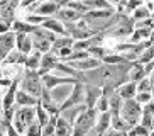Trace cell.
<instances>
[{
    "label": "cell",
    "mask_w": 154,
    "mask_h": 136,
    "mask_svg": "<svg viewBox=\"0 0 154 136\" xmlns=\"http://www.w3.org/2000/svg\"><path fill=\"white\" fill-rule=\"evenodd\" d=\"M97 118H98V114H97L95 109H86L85 112L76 119V122L73 124L71 136H88L95 129Z\"/></svg>",
    "instance_id": "obj_1"
},
{
    "label": "cell",
    "mask_w": 154,
    "mask_h": 136,
    "mask_svg": "<svg viewBox=\"0 0 154 136\" xmlns=\"http://www.w3.org/2000/svg\"><path fill=\"white\" fill-rule=\"evenodd\" d=\"M19 89L26 94H29L31 97L39 100V95L42 90V80L39 77L37 72H31V70H24L22 72V78L19 83Z\"/></svg>",
    "instance_id": "obj_2"
},
{
    "label": "cell",
    "mask_w": 154,
    "mask_h": 136,
    "mask_svg": "<svg viewBox=\"0 0 154 136\" xmlns=\"http://www.w3.org/2000/svg\"><path fill=\"white\" fill-rule=\"evenodd\" d=\"M36 122V107H17L15 105V114L12 119V126L17 133L24 136L27 126Z\"/></svg>",
    "instance_id": "obj_3"
},
{
    "label": "cell",
    "mask_w": 154,
    "mask_h": 136,
    "mask_svg": "<svg viewBox=\"0 0 154 136\" xmlns=\"http://www.w3.org/2000/svg\"><path fill=\"white\" fill-rule=\"evenodd\" d=\"M142 116V105H139L136 100H124L122 109H120V118L129 124L131 128L137 126Z\"/></svg>",
    "instance_id": "obj_4"
},
{
    "label": "cell",
    "mask_w": 154,
    "mask_h": 136,
    "mask_svg": "<svg viewBox=\"0 0 154 136\" xmlns=\"http://www.w3.org/2000/svg\"><path fill=\"white\" fill-rule=\"evenodd\" d=\"M82 104H85V85H83L82 82H76L73 85V90L69 94V97L66 99V102L59 107V112L64 111V109L75 107V105H82Z\"/></svg>",
    "instance_id": "obj_5"
},
{
    "label": "cell",
    "mask_w": 154,
    "mask_h": 136,
    "mask_svg": "<svg viewBox=\"0 0 154 136\" xmlns=\"http://www.w3.org/2000/svg\"><path fill=\"white\" fill-rule=\"evenodd\" d=\"M73 85L75 83H64V85H59V87H54V89H51L49 94H51V100H53V104L61 107V105L66 102V99L69 97L73 90Z\"/></svg>",
    "instance_id": "obj_6"
},
{
    "label": "cell",
    "mask_w": 154,
    "mask_h": 136,
    "mask_svg": "<svg viewBox=\"0 0 154 136\" xmlns=\"http://www.w3.org/2000/svg\"><path fill=\"white\" fill-rule=\"evenodd\" d=\"M42 80V87H46L48 90L54 89V87H59V85H64V83H76L75 78H68V77H63V75H58V73L51 72L44 77H41Z\"/></svg>",
    "instance_id": "obj_7"
},
{
    "label": "cell",
    "mask_w": 154,
    "mask_h": 136,
    "mask_svg": "<svg viewBox=\"0 0 154 136\" xmlns=\"http://www.w3.org/2000/svg\"><path fill=\"white\" fill-rule=\"evenodd\" d=\"M61 5H63V4L54 2V0H41L34 14H37V15H41V17H44V19L54 17L56 12L59 10V7H61Z\"/></svg>",
    "instance_id": "obj_8"
},
{
    "label": "cell",
    "mask_w": 154,
    "mask_h": 136,
    "mask_svg": "<svg viewBox=\"0 0 154 136\" xmlns=\"http://www.w3.org/2000/svg\"><path fill=\"white\" fill-rule=\"evenodd\" d=\"M15 50V34L12 31L0 34V61Z\"/></svg>",
    "instance_id": "obj_9"
},
{
    "label": "cell",
    "mask_w": 154,
    "mask_h": 136,
    "mask_svg": "<svg viewBox=\"0 0 154 136\" xmlns=\"http://www.w3.org/2000/svg\"><path fill=\"white\" fill-rule=\"evenodd\" d=\"M58 63H59L58 56H56V54H53L51 51H49V53H46V54H42L41 65H39V70H37L39 77H44V75L51 73L56 68V65H58Z\"/></svg>",
    "instance_id": "obj_10"
},
{
    "label": "cell",
    "mask_w": 154,
    "mask_h": 136,
    "mask_svg": "<svg viewBox=\"0 0 154 136\" xmlns=\"http://www.w3.org/2000/svg\"><path fill=\"white\" fill-rule=\"evenodd\" d=\"M41 27H42V29H46V31L53 32L54 36H68L64 24L61 22V21H58L56 17H48V19H44V22H42Z\"/></svg>",
    "instance_id": "obj_11"
},
{
    "label": "cell",
    "mask_w": 154,
    "mask_h": 136,
    "mask_svg": "<svg viewBox=\"0 0 154 136\" xmlns=\"http://www.w3.org/2000/svg\"><path fill=\"white\" fill-rule=\"evenodd\" d=\"M54 17L58 19V21H61V22L66 26V24L78 22L83 15H82V14H78V12H75V10H71V9H68V7H64V5H61V7H59V10L56 12Z\"/></svg>",
    "instance_id": "obj_12"
},
{
    "label": "cell",
    "mask_w": 154,
    "mask_h": 136,
    "mask_svg": "<svg viewBox=\"0 0 154 136\" xmlns=\"http://www.w3.org/2000/svg\"><path fill=\"white\" fill-rule=\"evenodd\" d=\"M86 111V105L82 104V105H75V107H69V109H64V111H61L59 112V116L64 119V121L68 122L69 126L73 128V124L76 122V119L82 116L83 112Z\"/></svg>",
    "instance_id": "obj_13"
},
{
    "label": "cell",
    "mask_w": 154,
    "mask_h": 136,
    "mask_svg": "<svg viewBox=\"0 0 154 136\" xmlns=\"http://www.w3.org/2000/svg\"><path fill=\"white\" fill-rule=\"evenodd\" d=\"M26 54L22 53H19L17 50H14L12 53H9L7 56H5L2 61H0V66H24L26 65Z\"/></svg>",
    "instance_id": "obj_14"
},
{
    "label": "cell",
    "mask_w": 154,
    "mask_h": 136,
    "mask_svg": "<svg viewBox=\"0 0 154 136\" xmlns=\"http://www.w3.org/2000/svg\"><path fill=\"white\" fill-rule=\"evenodd\" d=\"M15 34V32H14ZM15 50L22 54H31L32 53V39L31 34H15Z\"/></svg>",
    "instance_id": "obj_15"
},
{
    "label": "cell",
    "mask_w": 154,
    "mask_h": 136,
    "mask_svg": "<svg viewBox=\"0 0 154 136\" xmlns=\"http://www.w3.org/2000/svg\"><path fill=\"white\" fill-rule=\"evenodd\" d=\"M100 97H102V89L85 85V105H86V109H95Z\"/></svg>",
    "instance_id": "obj_16"
},
{
    "label": "cell",
    "mask_w": 154,
    "mask_h": 136,
    "mask_svg": "<svg viewBox=\"0 0 154 136\" xmlns=\"http://www.w3.org/2000/svg\"><path fill=\"white\" fill-rule=\"evenodd\" d=\"M115 92H117V95L122 100H132V99H136V95H137V83H134V82H125Z\"/></svg>",
    "instance_id": "obj_17"
},
{
    "label": "cell",
    "mask_w": 154,
    "mask_h": 136,
    "mask_svg": "<svg viewBox=\"0 0 154 136\" xmlns=\"http://www.w3.org/2000/svg\"><path fill=\"white\" fill-rule=\"evenodd\" d=\"M110 122H112V116H110V112L98 114V118H97V124H95V129H93V131H95L97 134L103 136L105 133L110 129Z\"/></svg>",
    "instance_id": "obj_18"
},
{
    "label": "cell",
    "mask_w": 154,
    "mask_h": 136,
    "mask_svg": "<svg viewBox=\"0 0 154 136\" xmlns=\"http://www.w3.org/2000/svg\"><path fill=\"white\" fill-rule=\"evenodd\" d=\"M37 104H39L37 99L31 97L29 94L22 92L20 89L17 90V94H15V105H17V107H36Z\"/></svg>",
    "instance_id": "obj_19"
},
{
    "label": "cell",
    "mask_w": 154,
    "mask_h": 136,
    "mask_svg": "<svg viewBox=\"0 0 154 136\" xmlns=\"http://www.w3.org/2000/svg\"><path fill=\"white\" fill-rule=\"evenodd\" d=\"M41 58H42V54L39 53V51H32L31 54H27V58H26V65H24V70L37 72V70H39V65H41Z\"/></svg>",
    "instance_id": "obj_20"
},
{
    "label": "cell",
    "mask_w": 154,
    "mask_h": 136,
    "mask_svg": "<svg viewBox=\"0 0 154 136\" xmlns=\"http://www.w3.org/2000/svg\"><path fill=\"white\" fill-rule=\"evenodd\" d=\"M73 43H75V41L69 36H58L56 41L51 44V53L56 54L59 50H63V48H73Z\"/></svg>",
    "instance_id": "obj_21"
},
{
    "label": "cell",
    "mask_w": 154,
    "mask_h": 136,
    "mask_svg": "<svg viewBox=\"0 0 154 136\" xmlns=\"http://www.w3.org/2000/svg\"><path fill=\"white\" fill-rule=\"evenodd\" d=\"M146 77H147V75H146V72H144V66L139 65V63H132L131 70H129V82L137 83V82H140Z\"/></svg>",
    "instance_id": "obj_22"
},
{
    "label": "cell",
    "mask_w": 154,
    "mask_h": 136,
    "mask_svg": "<svg viewBox=\"0 0 154 136\" xmlns=\"http://www.w3.org/2000/svg\"><path fill=\"white\" fill-rule=\"evenodd\" d=\"M73 128L69 126L68 122L64 121L61 116H58V121H56V133L54 136H71Z\"/></svg>",
    "instance_id": "obj_23"
},
{
    "label": "cell",
    "mask_w": 154,
    "mask_h": 136,
    "mask_svg": "<svg viewBox=\"0 0 154 136\" xmlns=\"http://www.w3.org/2000/svg\"><path fill=\"white\" fill-rule=\"evenodd\" d=\"M49 114L46 112L44 109H42V105L41 104H37L36 105V122L37 124H39V126H46V124H48V122H49Z\"/></svg>",
    "instance_id": "obj_24"
},
{
    "label": "cell",
    "mask_w": 154,
    "mask_h": 136,
    "mask_svg": "<svg viewBox=\"0 0 154 136\" xmlns=\"http://www.w3.org/2000/svg\"><path fill=\"white\" fill-rule=\"evenodd\" d=\"M22 21H26L27 24H31V26H34V27H41L42 22H44V17L37 15V14H26Z\"/></svg>",
    "instance_id": "obj_25"
},
{
    "label": "cell",
    "mask_w": 154,
    "mask_h": 136,
    "mask_svg": "<svg viewBox=\"0 0 154 136\" xmlns=\"http://www.w3.org/2000/svg\"><path fill=\"white\" fill-rule=\"evenodd\" d=\"M107 53H109V51L105 50L103 46H91L90 50H88V54H90L91 58L98 60V61H102V60H103V56Z\"/></svg>",
    "instance_id": "obj_26"
},
{
    "label": "cell",
    "mask_w": 154,
    "mask_h": 136,
    "mask_svg": "<svg viewBox=\"0 0 154 136\" xmlns=\"http://www.w3.org/2000/svg\"><path fill=\"white\" fill-rule=\"evenodd\" d=\"M142 92H146V94H152L154 92V87L151 85V82L147 77L142 78L140 82H137V94H142Z\"/></svg>",
    "instance_id": "obj_27"
},
{
    "label": "cell",
    "mask_w": 154,
    "mask_h": 136,
    "mask_svg": "<svg viewBox=\"0 0 154 136\" xmlns=\"http://www.w3.org/2000/svg\"><path fill=\"white\" fill-rule=\"evenodd\" d=\"M95 111H97V114L109 112V97L102 95V97L98 99V102H97V105H95Z\"/></svg>",
    "instance_id": "obj_28"
},
{
    "label": "cell",
    "mask_w": 154,
    "mask_h": 136,
    "mask_svg": "<svg viewBox=\"0 0 154 136\" xmlns=\"http://www.w3.org/2000/svg\"><path fill=\"white\" fill-rule=\"evenodd\" d=\"M134 100H136L139 105H142V107H144L146 104H149L151 100H152V94H146V92H142V94H137Z\"/></svg>",
    "instance_id": "obj_29"
},
{
    "label": "cell",
    "mask_w": 154,
    "mask_h": 136,
    "mask_svg": "<svg viewBox=\"0 0 154 136\" xmlns=\"http://www.w3.org/2000/svg\"><path fill=\"white\" fill-rule=\"evenodd\" d=\"M41 129L42 128L37 124V122H32L31 126H27V129H26V133H24V136H41Z\"/></svg>",
    "instance_id": "obj_30"
},
{
    "label": "cell",
    "mask_w": 154,
    "mask_h": 136,
    "mask_svg": "<svg viewBox=\"0 0 154 136\" xmlns=\"http://www.w3.org/2000/svg\"><path fill=\"white\" fill-rule=\"evenodd\" d=\"M142 112L149 114V116H152V118H154V100H151L149 104H146L144 107H142Z\"/></svg>",
    "instance_id": "obj_31"
},
{
    "label": "cell",
    "mask_w": 154,
    "mask_h": 136,
    "mask_svg": "<svg viewBox=\"0 0 154 136\" xmlns=\"http://www.w3.org/2000/svg\"><path fill=\"white\" fill-rule=\"evenodd\" d=\"M5 134H7V136H22L20 133H17V131H15L12 124H9V126L5 128Z\"/></svg>",
    "instance_id": "obj_32"
},
{
    "label": "cell",
    "mask_w": 154,
    "mask_h": 136,
    "mask_svg": "<svg viewBox=\"0 0 154 136\" xmlns=\"http://www.w3.org/2000/svg\"><path fill=\"white\" fill-rule=\"evenodd\" d=\"M103 136H127V133H122V131H115V129H112V128H110L109 131L105 133Z\"/></svg>",
    "instance_id": "obj_33"
},
{
    "label": "cell",
    "mask_w": 154,
    "mask_h": 136,
    "mask_svg": "<svg viewBox=\"0 0 154 136\" xmlns=\"http://www.w3.org/2000/svg\"><path fill=\"white\" fill-rule=\"evenodd\" d=\"M9 126V124H5V122H2L0 121V136H7L5 134V128Z\"/></svg>",
    "instance_id": "obj_34"
},
{
    "label": "cell",
    "mask_w": 154,
    "mask_h": 136,
    "mask_svg": "<svg viewBox=\"0 0 154 136\" xmlns=\"http://www.w3.org/2000/svg\"><path fill=\"white\" fill-rule=\"evenodd\" d=\"M147 78H149V82H151V85L154 87V72H151L149 75H147Z\"/></svg>",
    "instance_id": "obj_35"
},
{
    "label": "cell",
    "mask_w": 154,
    "mask_h": 136,
    "mask_svg": "<svg viewBox=\"0 0 154 136\" xmlns=\"http://www.w3.org/2000/svg\"><path fill=\"white\" fill-rule=\"evenodd\" d=\"M149 43H151V44H154V31L151 32V36H149Z\"/></svg>",
    "instance_id": "obj_36"
},
{
    "label": "cell",
    "mask_w": 154,
    "mask_h": 136,
    "mask_svg": "<svg viewBox=\"0 0 154 136\" xmlns=\"http://www.w3.org/2000/svg\"><path fill=\"white\" fill-rule=\"evenodd\" d=\"M4 77H5V75H4V68L0 66V80H2V78H4Z\"/></svg>",
    "instance_id": "obj_37"
},
{
    "label": "cell",
    "mask_w": 154,
    "mask_h": 136,
    "mask_svg": "<svg viewBox=\"0 0 154 136\" xmlns=\"http://www.w3.org/2000/svg\"><path fill=\"white\" fill-rule=\"evenodd\" d=\"M88 136H100V134H97L95 131H91V133H90V134H88Z\"/></svg>",
    "instance_id": "obj_38"
},
{
    "label": "cell",
    "mask_w": 154,
    "mask_h": 136,
    "mask_svg": "<svg viewBox=\"0 0 154 136\" xmlns=\"http://www.w3.org/2000/svg\"><path fill=\"white\" fill-rule=\"evenodd\" d=\"M149 136H154V129H151V131H149Z\"/></svg>",
    "instance_id": "obj_39"
}]
</instances>
